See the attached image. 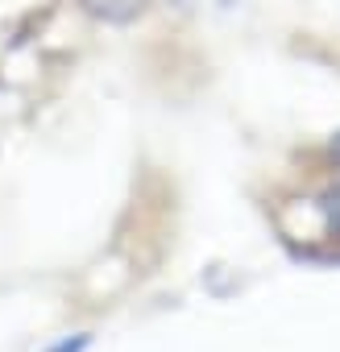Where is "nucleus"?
I'll return each mask as SVG.
<instances>
[{"instance_id": "obj_4", "label": "nucleus", "mask_w": 340, "mask_h": 352, "mask_svg": "<svg viewBox=\"0 0 340 352\" xmlns=\"http://www.w3.org/2000/svg\"><path fill=\"white\" fill-rule=\"evenodd\" d=\"M332 157H340V137H336V141H332Z\"/></svg>"}, {"instance_id": "obj_2", "label": "nucleus", "mask_w": 340, "mask_h": 352, "mask_svg": "<svg viewBox=\"0 0 340 352\" xmlns=\"http://www.w3.org/2000/svg\"><path fill=\"white\" fill-rule=\"evenodd\" d=\"M319 212H323V224H328V232L332 236H340V183L319 199Z\"/></svg>"}, {"instance_id": "obj_3", "label": "nucleus", "mask_w": 340, "mask_h": 352, "mask_svg": "<svg viewBox=\"0 0 340 352\" xmlns=\"http://www.w3.org/2000/svg\"><path fill=\"white\" fill-rule=\"evenodd\" d=\"M83 348H87V336H75V344H71V340H63V344H59V348H50V352H83Z\"/></svg>"}, {"instance_id": "obj_1", "label": "nucleus", "mask_w": 340, "mask_h": 352, "mask_svg": "<svg viewBox=\"0 0 340 352\" xmlns=\"http://www.w3.org/2000/svg\"><path fill=\"white\" fill-rule=\"evenodd\" d=\"M75 5L87 13V17H96V21H104V25H129V21H137L153 0H75Z\"/></svg>"}]
</instances>
